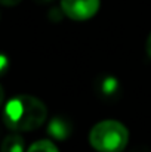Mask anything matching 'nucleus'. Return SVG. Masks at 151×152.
Instances as JSON below:
<instances>
[{
  "label": "nucleus",
  "mask_w": 151,
  "mask_h": 152,
  "mask_svg": "<svg viewBox=\"0 0 151 152\" xmlns=\"http://www.w3.org/2000/svg\"><path fill=\"white\" fill-rule=\"evenodd\" d=\"M48 108L31 95H19L6 102L3 109V123L12 132H33L45 124Z\"/></svg>",
  "instance_id": "1"
},
{
  "label": "nucleus",
  "mask_w": 151,
  "mask_h": 152,
  "mask_svg": "<svg viewBox=\"0 0 151 152\" xmlns=\"http://www.w3.org/2000/svg\"><path fill=\"white\" fill-rule=\"evenodd\" d=\"M127 143L129 130L117 120L99 121L89 132V145L96 152H122Z\"/></svg>",
  "instance_id": "2"
},
{
  "label": "nucleus",
  "mask_w": 151,
  "mask_h": 152,
  "mask_svg": "<svg viewBox=\"0 0 151 152\" xmlns=\"http://www.w3.org/2000/svg\"><path fill=\"white\" fill-rule=\"evenodd\" d=\"M61 10L67 18L76 22H83L94 18L101 7V0H61Z\"/></svg>",
  "instance_id": "3"
},
{
  "label": "nucleus",
  "mask_w": 151,
  "mask_h": 152,
  "mask_svg": "<svg viewBox=\"0 0 151 152\" xmlns=\"http://www.w3.org/2000/svg\"><path fill=\"white\" fill-rule=\"evenodd\" d=\"M71 124L62 117L52 118L48 124V133L55 140H67L71 136Z\"/></svg>",
  "instance_id": "4"
},
{
  "label": "nucleus",
  "mask_w": 151,
  "mask_h": 152,
  "mask_svg": "<svg viewBox=\"0 0 151 152\" xmlns=\"http://www.w3.org/2000/svg\"><path fill=\"white\" fill-rule=\"evenodd\" d=\"M0 152H25V142L19 134H9L1 140Z\"/></svg>",
  "instance_id": "5"
},
{
  "label": "nucleus",
  "mask_w": 151,
  "mask_h": 152,
  "mask_svg": "<svg viewBox=\"0 0 151 152\" xmlns=\"http://www.w3.org/2000/svg\"><path fill=\"white\" fill-rule=\"evenodd\" d=\"M25 152H59V149L49 139H40V140L31 143Z\"/></svg>",
  "instance_id": "6"
},
{
  "label": "nucleus",
  "mask_w": 151,
  "mask_h": 152,
  "mask_svg": "<svg viewBox=\"0 0 151 152\" xmlns=\"http://www.w3.org/2000/svg\"><path fill=\"white\" fill-rule=\"evenodd\" d=\"M101 89H102V92H104L105 95H113V93H116V90L119 89V81H117V78H114V77H105V78L102 80Z\"/></svg>",
  "instance_id": "7"
},
{
  "label": "nucleus",
  "mask_w": 151,
  "mask_h": 152,
  "mask_svg": "<svg viewBox=\"0 0 151 152\" xmlns=\"http://www.w3.org/2000/svg\"><path fill=\"white\" fill-rule=\"evenodd\" d=\"M62 16H65V15H64V12L61 10V7H59V9H58V7H53L49 12V18H50V21H53V22L61 21Z\"/></svg>",
  "instance_id": "8"
},
{
  "label": "nucleus",
  "mask_w": 151,
  "mask_h": 152,
  "mask_svg": "<svg viewBox=\"0 0 151 152\" xmlns=\"http://www.w3.org/2000/svg\"><path fill=\"white\" fill-rule=\"evenodd\" d=\"M7 66H9V59H7V56L3 55V53H0V75L7 69Z\"/></svg>",
  "instance_id": "9"
},
{
  "label": "nucleus",
  "mask_w": 151,
  "mask_h": 152,
  "mask_svg": "<svg viewBox=\"0 0 151 152\" xmlns=\"http://www.w3.org/2000/svg\"><path fill=\"white\" fill-rule=\"evenodd\" d=\"M21 0H0V4L1 6H7V7H12V6H16L19 4Z\"/></svg>",
  "instance_id": "10"
},
{
  "label": "nucleus",
  "mask_w": 151,
  "mask_h": 152,
  "mask_svg": "<svg viewBox=\"0 0 151 152\" xmlns=\"http://www.w3.org/2000/svg\"><path fill=\"white\" fill-rule=\"evenodd\" d=\"M145 49H147V53L151 58V33L148 34V39H147V45H145Z\"/></svg>",
  "instance_id": "11"
},
{
  "label": "nucleus",
  "mask_w": 151,
  "mask_h": 152,
  "mask_svg": "<svg viewBox=\"0 0 151 152\" xmlns=\"http://www.w3.org/2000/svg\"><path fill=\"white\" fill-rule=\"evenodd\" d=\"M3 102H4V90H3V87H1V84H0V108H1Z\"/></svg>",
  "instance_id": "12"
},
{
  "label": "nucleus",
  "mask_w": 151,
  "mask_h": 152,
  "mask_svg": "<svg viewBox=\"0 0 151 152\" xmlns=\"http://www.w3.org/2000/svg\"><path fill=\"white\" fill-rule=\"evenodd\" d=\"M46 1H49V0H46Z\"/></svg>",
  "instance_id": "13"
}]
</instances>
